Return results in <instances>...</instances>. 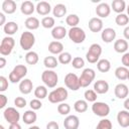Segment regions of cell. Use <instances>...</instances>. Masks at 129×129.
Returning a JSON list of instances; mask_svg holds the SVG:
<instances>
[{
    "label": "cell",
    "mask_w": 129,
    "mask_h": 129,
    "mask_svg": "<svg viewBox=\"0 0 129 129\" xmlns=\"http://www.w3.org/2000/svg\"><path fill=\"white\" fill-rule=\"evenodd\" d=\"M28 129H40L38 126H31V127H29Z\"/></svg>",
    "instance_id": "6f0895ef"
},
{
    "label": "cell",
    "mask_w": 129,
    "mask_h": 129,
    "mask_svg": "<svg viewBox=\"0 0 129 129\" xmlns=\"http://www.w3.org/2000/svg\"><path fill=\"white\" fill-rule=\"evenodd\" d=\"M97 69L101 73H107L111 69V62L108 59H106V58L99 59V61L97 62Z\"/></svg>",
    "instance_id": "f1b7e54d"
},
{
    "label": "cell",
    "mask_w": 129,
    "mask_h": 129,
    "mask_svg": "<svg viewBox=\"0 0 129 129\" xmlns=\"http://www.w3.org/2000/svg\"><path fill=\"white\" fill-rule=\"evenodd\" d=\"M2 10L7 14H12L16 11V3L13 0H5L2 3Z\"/></svg>",
    "instance_id": "cb8c5ba5"
},
{
    "label": "cell",
    "mask_w": 129,
    "mask_h": 129,
    "mask_svg": "<svg viewBox=\"0 0 129 129\" xmlns=\"http://www.w3.org/2000/svg\"><path fill=\"white\" fill-rule=\"evenodd\" d=\"M79 22H80V18L77 14H70L66 18V23L71 27H77Z\"/></svg>",
    "instance_id": "8d00e7d4"
},
{
    "label": "cell",
    "mask_w": 129,
    "mask_h": 129,
    "mask_svg": "<svg viewBox=\"0 0 129 129\" xmlns=\"http://www.w3.org/2000/svg\"><path fill=\"white\" fill-rule=\"evenodd\" d=\"M15 45V40L11 36H6L1 40L0 44V53L2 55H9Z\"/></svg>",
    "instance_id": "ba28073f"
},
{
    "label": "cell",
    "mask_w": 129,
    "mask_h": 129,
    "mask_svg": "<svg viewBox=\"0 0 129 129\" xmlns=\"http://www.w3.org/2000/svg\"><path fill=\"white\" fill-rule=\"evenodd\" d=\"M57 63H58V60H57L54 56H51V55L46 56V57H44V59H43V64H44V67L47 68L48 70H49V69H54V68H56V67H57Z\"/></svg>",
    "instance_id": "836d02e7"
},
{
    "label": "cell",
    "mask_w": 129,
    "mask_h": 129,
    "mask_svg": "<svg viewBox=\"0 0 129 129\" xmlns=\"http://www.w3.org/2000/svg\"><path fill=\"white\" fill-rule=\"evenodd\" d=\"M70 39L75 43H82L86 39V32L80 27H71L68 32Z\"/></svg>",
    "instance_id": "8992f818"
},
{
    "label": "cell",
    "mask_w": 129,
    "mask_h": 129,
    "mask_svg": "<svg viewBox=\"0 0 129 129\" xmlns=\"http://www.w3.org/2000/svg\"><path fill=\"white\" fill-rule=\"evenodd\" d=\"M64 84H66L67 88L72 90V91H78L81 88L79 77L76 74H73V73H69V74L66 75Z\"/></svg>",
    "instance_id": "30bf717a"
},
{
    "label": "cell",
    "mask_w": 129,
    "mask_h": 129,
    "mask_svg": "<svg viewBox=\"0 0 129 129\" xmlns=\"http://www.w3.org/2000/svg\"><path fill=\"white\" fill-rule=\"evenodd\" d=\"M122 63H123V67L129 68V52H126V53L123 54V56H122Z\"/></svg>",
    "instance_id": "681fc988"
},
{
    "label": "cell",
    "mask_w": 129,
    "mask_h": 129,
    "mask_svg": "<svg viewBox=\"0 0 129 129\" xmlns=\"http://www.w3.org/2000/svg\"><path fill=\"white\" fill-rule=\"evenodd\" d=\"M8 89V80L1 76L0 77V92H5Z\"/></svg>",
    "instance_id": "bcb514c9"
},
{
    "label": "cell",
    "mask_w": 129,
    "mask_h": 129,
    "mask_svg": "<svg viewBox=\"0 0 129 129\" xmlns=\"http://www.w3.org/2000/svg\"><path fill=\"white\" fill-rule=\"evenodd\" d=\"M114 93L118 99H126V97L128 96V93H129V89L125 84H118L115 87Z\"/></svg>",
    "instance_id": "e0dca14e"
},
{
    "label": "cell",
    "mask_w": 129,
    "mask_h": 129,
    "mask_svg": "<svg viewBox=\"0 0 129 129\" xmlns=\"http://www.w3.org/2000/svg\"><path fill=\"white\" fill-rule=\"evenodd\" d=\"M111 12V8L109 6V4L107 3H100L97 7H96V14L99 16V18H106L109 16Z\"/></svg>",
    "instance_id": "9a60e30c"
},
{
    "label": "cell",
    "mask_w": 129,
    "mask_h": 129,
    "mask_svg": "<svg viewBox=\"0 0 129 129\" xmlns=\"http://www.w3.org/2000/svg\"><path fill=\"white\" fill-rule=\"evenodd\" d=\"M52 13H53V16L58 17V18L64 16L66 13H67V7H66V5H63V4H56L53 7V9H52Z\"/></svg>",
    "instance_id": "1f68e13d"
},
{
    "label": "cell",
    "mask_w": 129,
    "mask_h": 129,
    "mask_svg": "<svg viewBox=\"0 0 129 129\" xmlns=\"http://www.w3.org/2000/svg\"><path fill=\"white\" fill-rule=\"evenodd\" d=\"M27 74V68L24 64H17L13 68L11 73L9 74V81L13 84L21 81Z\"/></svg>",
    "instance_id": "7a4b0ae2"
},
{
    "label": "cell",
    "mask_w": 129,
    "mask_h": 129,
    "mask_svg": "<svg viewBox=\"0 0 129 129\" xmlns=\"http://www.w3.org/2000/svg\"><path fill=\"white\" fill-rule=\"evenodd\" d=\"M117 121L121 127H123V128L128 127L129 126V111H127V110L119 111V113L117 115Z\"/></svg>",
    "instance_id": "5bb4252c"
},
{
    "label": "cell",
    "mask_w": 129,
    "mask_h": 129,
    "mask_svg": "<svg viewBox=\"0 0 129 129\" xmlns=\"http://www.w3.org/2000/svg\"><path fill=\"white\" fill-rule=\"evenodd\" d=\"M8 129H21V126L18 123H14V124H10Z\"/></svg>",
    "instance_id": "11a10c76"
},
{
    "label": "cell",
    "mask_w": 129,
    "mask_h": 129,
    "mask_svg": "<svg viewBox=\"0 0 129 129\" xmlns=\"http://www.w3.org/2000/svg\"><path fill=\"white\" fill-rule=\"evenodd\" d=\"M25 61L31 66L36 64L38 61V54L35 51H28L25 54Z\"/></svg>",
    "instance_id": "e575fe53"
},
{
    "label": "cell",
    "mask_w": 129,
    "mask_h": 129,
    "mask_svg": "<svg viewBox=\"0 0 129 129\" xmlns=\"http://www.w3.org/2000/svg\"><path fill=\"white\" fill-rule=\"evenodd\" d=\"M19 43H20V46L23 50H29L35 43L34 34L30 31H24L20 36Z\"/></svg>",
    "instance_id": "277c9868"
},
{
    "label": "cell",
    "mask_w": 129,
    "mask_h": 129,
    "mask_svg": "<svg viewBox=\"0 0 129 129\" xmlns=\"http://www.w3.org/2000/svg\"><path fill=\"white\" fill-rule=\"evenodd\" d=\"M7 102H8L7 97L5 95H3V94H0V109H3L6 106Z\"/></svg>",
    "instance_id": "c3c4849f"
},
{
    "label": "cell",
    "mask_w": 129,
    "mask_h": 129,
    "mask_svg": "<svg viewBox=\"0 0 129 129\" xmlns=\"http://www.w3.org/2000/svg\"><path fill=\"white\" fill-rule=\"evenodd\" d=\"M41 25L44 28H52L54 26V18L50 16H45L41 20Z\"/></svg>",
    "instance_id": "ab89813d"
},
{
    "label": "cell",
    "mask_w": 129,
    "mask_h": 129,
    "mask_svg": "<svg viewBox=\"0 0 129 129\" xmlns=\"http://www.w3.org/2000/svg\"><path fill=\"white\" fill-rule=\"evenodd\" d=\"M5 66H6V59L4 56H1L0 57V69H3Z\"/></svg>",
    "instance_id": "f5cc1de1"
},
{
    "label": "cell",
    "mask_w": 129,
    "mask_h": 129,
    "mask_svg": "<svg viewBox=\"0 0 129 129\" xmlns=\"http://www.w3.org/2000/svg\"><path fill=\"white\" fill-rule=\"evenodd\" d=\"M67 35V29L63 26H55L51 30V36L55 40H60Z\"/></svg>",
    "instance_id": "603a6c76"
},
{
    "label": "cell",
    "mask_w": 129,
    "mask_h": 129,
    "mask_svg": "<svg viewBox=\"0 0 129 129\" xmlns=\"http://www.w3.org/2000/svg\"><path fill=\"white\" fill-rule=\"evenodd\" d=\"M73 60V56L70 52H61L59 55H58V61L61 63V64H68L70 62H72Z\"/></svg>",
    "instance_id": "74e56055"
},
{
    "label": "cell",
    "mask_w": 129,
    "mask_h": 129,
    "mask_svg": "<svg viewBox=\"0 0 129 129\" xmlns=\"http://www.w3.org/2000/svg\"><path fill=\"white\" fill-rule=\"evenodd\" d=\"M92 111L99 117H106L110 113V107L104 102H95L92 105Z\"/></svg>",
    "instance_id": "9c48e42d"
},
{
    "label": "cell",
    "mask_w": 129,
    "mask_h": 129,
    "mask_svg": "<svg viewBox=\"0 0 129 129\" xmlns=\"http://www.w3.org/2000/svg\"><path fill=\"white\" fill-rule=\"evenodd\" d=\"M101 37H102V40L104 42L110 43V42H112L115 39V37H116V31L113 28H110V27L105 28L102 31V33H101Z\"/></svg>",
    "instance_id": "2e32d148"
},
{
    "label": "cell",
    "mask_w": 129,
    "mask_h": 129,
    "mask_svg": "<svg viewBox=\"0 0 129 129\" xmlns=\"http://www.w3.org/2000/svg\"><path fill=\"white\" fill-rule=\"evenodd\" d=\"M84 96H85L86 101H88V102H94L95 103L97 100V93L94 90H87L85 92Z\"/></svg>",
    "instance_id": "b9f144b4"
},
{
    "label": "cell",
    "mask_w": 129,
    "mask_h": 129,
    "mask_svg": "<svg viewBox=\"0 0 129 129\" xmlns=\"http://www.w3.org/2000/svg\"><path fill=\"white\" fill-rule=\"evenodd\" d=\"M24 24H25V27H26V28H28V29H30V30L37 29V28L39 27V25H40L39 20H38L36 17H33V16L26 18V20H25V23H24Z\"/></svg>",
    "instance_id": "4316f807"
},
{
    "label": "cell",
    "mask_w": 129,
    "mask_h": 129,
    "mask_svg": "<svg viewBox=\"0 0 129 129\" xmlns=\"http://www.w3.org/2000/svg\"><path fill=\"white\" fill-rule=\"evenodd\" d=\"M37 119V115L34 112V110H27L24 112L23 116H22V120L25 124L27 125H31L33 124Z\"/></svg>",
    "instance_id": "7402d4cb"
},
{
    "label": "cell",
    "mask_w": 129,
    "mask_h": 129,
    "mask_svg": "<svg viewBox=\"0 0 129 129\" xmlns=\"http://www.w3.org/2000/svg\"><path fill=\"white\" fill-rule=\"evenodd\" d=\"M124 108L127 110V111H129V98H127L125 101H124Z\"/></svg>",
    "instance_id": "9f6ffc18"
},
{
    "label": "cell",
    "mask_w": 129,
    "mask_h": 129,
    "mask_svg": "<svg viewBox=\"0 0 129 129\" xmlns=\"http://www.w3.org/2000/svg\"><path fill=\"white\" fill-rule=\"evenodd\" d=\"M57 112L60 115H68L71 112V106L67 103H60L57 106Z\"/></svg>",
    "instance_id": "7bdbcfd3"
},
{
    "label": "cell",
    "mask_w": 129,
    "mask_h": 129,
    "mask_svg": "<svg viewBox=\"0 0 129 129\" xmlns=\"http://www.w3.org/2000/svg\"><path fill=\"white\" fill-rule=\"evenodd\" d=\"M72 66H73L75 69H77V70L82 69V68L85 66V60H84L82 57H80V56H76V57H74L73 60H72Z\"/></svg>",
    "instance_id": "ee69618b"
},
{
    "label": "cell",
    "mask_w": 129,
    "mask_h": 129,
    "mask_svg": "<svg viewBox=\"0 0 129 129\" xmlns=\"http://www.w3.org/2000/svg\"><path fill=\"white\" fill-rule=\"evenodd\" d=\"M46 129H59V126L55 121H50L47 123Z\"/></svg>",
    "instance_id": "f907efd6"
},
{
    "label": "cell",
    "mask_w": 129,
    "mask_h": 129,
    "mask_svg": "<svg viewBox=\"0 0 129 129\" xmlns=\"http://www.w3.org/2000/svg\"><path fill=\"white\" fill-rule=\"evenodd\" d=\"M96 77V73L93 69H85L81 75V77L79 78L80 80V86L81 88H86L88 87L95 79Z\"/></svg>",
    "instance_id": "52a82bcc"
},
{
    "label": "cell",
    "mask_w": 129,
    "mask_h": 129,
    "mask_svg": "<svg viewBox=\"0 0 129 129\" xmlns=\"http://www.w3.org/2000/svg\"><path fill=\"white\" fill-rule=\"evenodd\" d=\"M63 50V45L57 40H53L48 44V51L52 54H60Z\"/></svg>",
    "instance_id": "44dd1931"
},
{
    "label": "cell",
    "mask_w": 129,
    "mask_h": 129,
    "mask_svg": "<svg viewBox=\"0 0 129 129\" xmlns=\"http://www.w3.org/2000/svg\"><path fill=\"white\" fill-rule=\"evenodd\" d=\"M32 89H33V84L29 79H24L19 84V91H20V93H22L24 95L31 93Z\"/></svg>",
    "instance_id": "ffe728a7"
},
{
    "label": "cell",
    "mask_w": 129,
    "mask_h": 129,
    "mask_svg": "<svg viewBox=\"0 0 129 129\" xmlns=\"http://www.w3.org/2000/svg\"><path fill=\"white\" fill-rule=\"evenodd\" d=\"M123 34H124V37L129 40V26L125 27V29L123 30Z\"/></svg>",
    "instance_id": "816d5d0a"
},
{
    "label": "cell",
    "mask_w": 129,
    "mask_h": 129,
    "mask_svg": "<svg viewBox=\"0 0 129 129\" xmlns=\"http://www.w3.org/2000/svg\"><path fill=\"white\" fill-rule=\"evenodd\" d=\"M6 23H5V15L2 13V12H0V25H5Z\"/></svg>",
    "instance_id": "db71d44e"
},
{
    "label": "cell",
    "mask_w": 129,
    "mask_h": 129,
    "mask_svg": "<svg viewBox=\"0 0 129 129\" xmlns=\"http://www.w3.org/2000/svg\"><path fill=\"white\" fill-rule=\"evenodd\" d=\"M96 129H112V122L109 119H102L97 124Z\"/></svg>",
    "instance_id": "60d3db41"
},
{
    "label": "cell",
    "mask_w": 129,
    "mask_h": 129,
    "mask_svg": "<svg viewBox=\"0 0 129 129\" xmlns=\"http://www.w3.org/2000/svg\"><path fill=\"white\" fill-rule=\"evenodd\" d=\"M126 8V4L124 0H114L112 2V9L113 11L121 14Z\"/></svg>",
    "instance_id": "f546056e"
},
{
    "label": "cell",
    "mask_w": 129,
    "mask_h": 129,
    "mask_svg": "<svg viewBox=\"0 0 129 129\" xmlns=\"http://www.w3.org/2000/svg\"><path fill=\"white\" fill-rule=\"evenodd\" d=\"M127 13H128V15H129V4H128V7H127Z\"/></svg>",
    "instance_id": "680465c9"
},
{
    "label": "cell",
    "mask_w": 129,
    "mask_h": 129,
    "mask_svg": "<svg viewBox=\"0 0 129 129\" xmlns=\"http://www.w3.org/2000/svg\"><path fill=\"white\" fill-rule=\"evenodd\" d=\"M88 26L92 32H100L103 28V21L99 17H93L89 20Z\"/></svg>",
    "instance_id": "4fadbf2b"
},
{
    "label": "cell",
    "mask_w": 129,
    "mask_h": 129,
    "mask_svg": "<svg viewBox=\"0 0 129 129\" xmlns=\"http://www.w3.org/2000/svg\"><path fill=\"white\" fill-rule=\"evenodd\" d=\"M80 126V119L76 115H69L63 121L64 129H78Z\"/></svg>",
    "instance_id": "7c38bea8"
},
{
    "label": "cell",
    "mask_w": 129,
    "mask_h": 129,
    "mask_svg": "<svg viewBox=\"0 0 129 129\" xmlns=\"http://www.w3.org/2000/svg\"><path fill=\"white\" fill-rule=\"evenodd\" d=\"M35 10V7L31 1H24L21 3L20 11L24 15H31Z\"/></svg>",
    "instance_id": "d4e9b609"
},
{
    "label": "cell",
    "mask_w": 129,
    "mask_h": 129,
    "mask_svg": "<svg viewBox=\"0 0 129 129\" xmlns=\"http://www.w3.org/2000/svg\"><path fill=\"white\" fill-rule=\"evenodd\" d=\"M3 116L5 118V120L9 123V124H14V123H18L19 119H20V114L19 112L13 108V107H8L4 110L3 112Z\"/></svg>",
    "instance_id": "8fae6325"
},
{
    "label": "cell",
    "mask_w": 129,
    "mask_h": 129,
    "mask_svg": "<svg viewBox=\"0 0 129 129\" xmlns=\"http://www.w3.org/2000/svg\"><path fill=\"white\" fill-rule=\"evenodd\" d=\"M3 30H4V32H5L6 34L12 35V34H14V33L17 32V30H18V25H17V23L14 22V21H9V22H7V23L4 25Z\"/></svg>",
    "instance_id": "83f0119b"
},
{
    "label": "cell",
    "mask_w": 129,
    "mask_h": 129,
    "mask_svg": "<svg viewBox=\"0 0 129 129\" xmlns=\"http://www.w3.org/2000/svg\"><path fill=\"white\" fill-rule=\"evenodd\" d=\"M114 49L116 52H119V53H123V52H126L127 49H128V42L127 40L125 39H117L115 42H114Z\"/></svg>",
    "instance_id": "484cf974"
},
{
    "label": "cell",
    "mask_w": 129,
    "mask_h": 129,
    "mask_svg": "<svg viewBox=\"0 0 129 129\" xmlns=\"http://www.w3.org/2000/svg\"><path fill=\"white\" fill-rule=\"evenodd\" d=\"M128 21H129V17L126 14H124V13L118 14L116 16V18H115V22L119 26H125L128 23Z\"/></svg>",
    "instance_id": "f35d334b"
},
{
    "label": "cell",
    "mask_w": 129,
    "mask_h": 129,
    "mask_svg": "<svg viewBox=\"0 0 129 129\" xmlns=\"http://www.w3.org/2000/svg\"><path fill=\"white\" fill-rule=\"evenodd\" d=\"M14 104L17 108H24L26 106V100L23 97H16L14 100Z\"/></svg>",
    "instance_id": "f6af8a7d"
},
{
    "label": "cell",
    "mask_w": 129,
    "mask_h": 129,
    "mask_svg": "<svg viewBox=\"0 0 129 129\" xmlns=\"http://www.w3.org/2000/svg\"><path fill=\"white\" fill-rule=\"evenodd\" d=\"M94 91L97 94H106L109 91V84L104 80L96 81L94 84Z\"/></svg>",
    "instance_id": "d6986e66"
},
{
    "label": "cell",
    "mask_w": 129,
    "mask_h": 129,
    "mask_svg": "<svg viewBox=\"0 0 129 129\" xmlns=\"http://www.w3.org/2000/svg\"><path fill=\"white\" fill-rule=\"evenodd\" d=\"M41 80L48 88H54L58 82L57 74L52 70H45L41 74Z\"/></svg>",
    "instance_id": "3957f363"
},
{
    "label": "cell",
    "mask_w": 129,
    "mask_h": 129,
    "mask_svg": "<svg viewBox=\"0 0 129 129\" xmlns=\"http://www.w3.org/2000/svg\"><path fill=\"white\" fill-rule=\"evenodd\" d=\"M102 53V47L100 44L98 43H93L90 47H89V50L86 54V58L89 62L91 63H95V62H98L99 61V58H100V55Z\"/></svg>",
    "instance_id": "5b68a950"
},
{
    "label": "cell",
    "mask_w": 129,
    "mask_h": 129,
    "mask_svg": "<svg viewBox=\"0 0 129 129\" xmlns=\"http://www.w3.org/2000/svg\"><path fill=\"white\" fill-rule=\"evenodd\" d=\"M34 96L36 97V99H44L47 96V89L44 86H38L36 87V89L34 90Z\"/></svg>",
    "instance_id": "d590c367"
},
{
    "label": "cell",
    "mask_w": 129,
    "mask_h": 129,
    "mask_svg": "<svg viewBox=\"0 0 129 129\" xmlns=\"http://www.w3.org/2000/svg\"><path fill=\"white\" fill-rule=\"evenodd\" d=\"M74 109L78 113H84L88 110V103L85 100H78L74 104Z\"/></svg>",
    "instance_id": "d6a6232c"
},
{
    "label": "cell",
    "mask_w": 129,
    "mask_h": 129,
    "mask_svg": "<svg viewBox=\"0 0 129 129\" xmlns=\"http://www.w3.org/2000/svg\"><path fill=\"white\" fill-rule=\"evenodd\" d=\"M68 91L63 87H59L57 89H54L48 94V101L50 103L56 104V103H61L64 100L68 99Z\"/></svg>",
    "instance_id": "6da1fadb"
},
{
    "label": "cell",
    "mask_w": 129,
    "mask_h": 129,
    "mask_svg": "<svg viewBox=\"0 0 129 129\" xmlns=\"http://www.w3.org/2000/svg\"><path fill=\"white\" fill-rule=\"evenodd\" d=\"M35 10L36 12L39 14V15H47L50 11H51V7H50V4L46 1H40L37 3L36 7H35Z\"/></svg>",
    "instance_id": "ac0fdd59"
},
{
    "label": "cell",
    "mask_w": 129,
    "mask_h": 129,
    "mask_svg": "<svg viewBox=\"0 0 129 129\" xmlns=\"http://www.w3.org/2000/svg\"><path fill=\"white\" fill-rule=\"evenodd\" d=\"M128 69L126 67H118L116 70H115V76L118 80H121V81H124L128 78Z\"/></svg>",
    "instance_id": "4dcf8cb0"
},
{
    "label": "cell",
    "mask_w": 129,
    "mask_h": 129,
    "mask_svg": "<svg viewBox=\"0 0 129 129\" xmlns=\"http://www.w3.org/2000/svg\"><path fill=\"white\" fill-rule=\"evenodd\" d=\"M42 106V103L39 101V99H33L30 101V108L32 110H38Z\"/></svg>",
    "instance_id": "7dc6e473"
},
{
    "label": "cell",
    "mask_w": 129,
    "mask_h": 129,
    "mask_svg": "<svg viewBox=\"0 0 129 129\" xmlns=\"http://www.w3.org/2000/svg\"><path fill=\"white\" fill-rule=\"evenodd\" d=\"M0 129H5V128H4V126H3V125H0Z\"/></svg>",
    "instance_id": "91938a15"
},
{
    "label": "cell",
    "mask_w": 129,
    "mask_h": 129,
    "mask_svg": "<svg viewBox=\"0 0 129 129\" xmlns=\"http://www.w3.org/2000/svg\"><path fill=\"white\" fill-rule=\"evenodd\" d=\"M128 80H129V71H128V78H127Z\"/></svg>",
    "instance_id": "94428289"
}]
</instances>
